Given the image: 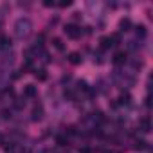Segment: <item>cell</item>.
<instances>
[{"instance_id":"obj_26","label":"cell","mask_w":153,"mask_h":153,"mask_svg":"<svg viewBox=\"0 0 153 153\" xmlns=\"http://www.w3.org/2000/svg\"><path fill=\"white\" fill-rule=\"evenodd\" d=\"M24 105H25V103H22V99H18V101L15 103V108H16V110H22V108H24Z\"/></svg>"},{"instance_id":"obj_15","label":"cell","mask_w":153,"mask_h":153,"mask_svg":"<svg viewBox=\"0 0 153 153\" xmlns=\"http://www.w3.org/2000/svg\"><path fill=\"white\" fill-rule=\"evenodd\" d=\"M135 149H140V151H142V149H148V142L142 140V139L137 140V142H135Z\"/></svg>"},{"instance_id":"obj_6","label":"cell","mask_w":153,"mask_h":153,"mask_svg":"<svg viewBox=\"0 0 153 153\" xmlns=\"http://www.w3.org/2000/svg\"><path fill=\"white\" fill-rule=\"evenodd\" d=\"M11 38L4 36V34H0V51H9L11 49Z\"/></svg>"},{"instance_id":"obj_11","label":"cell","mask_w":153,"mask_h":153,"mask_svg":"<svg viewBox=\"0 0 153 153\" xmlns=\"http://www.w3.org/2000/svg\"><path fill=\"white\" fill-rule=\"evenodd\" d=\"M119 29H121L123 33L130 31V29H131V20H130V18H123V20L119 22Z\"/></svg>"},{"instance_id":"obj_30","label":"cell","mask_w":153,"mask_h":153,"mask_svg":"<svg viewBox=\"0 0 153 153\" xmlns=\"http://www.w3.org/2000/svg\"><path fill=\"white\" fill-rule=\"evenodd\" d=\"M81 153H90V149H87V148H85V149H81Z\"/></svg>"},{"instance_id":"obj_3","label":"cell","mask_w":153,"mask_h":153,"mask_svg":"<svg viewBox=\"0 0 153 153\" xmlns=\"http://www.w3.org/2000/svg\"><path fill=\"white\" fill-rule=\"evenodd\" d=\"M38 96V88L34 87V85H25L24 87V97L25 99H33V97H36Z\"/></svg>"},{"instance_id":"obj_17","label":"cell","mask_w":153,"mask_h":153,"mask_svg":"<svg viewBox=\"0 0 153 153\" xmlns=\"http://www.w3.org/2000/svg\"><path fill=\"white\" fill-rule=\"evenodd\" d=\"M52 45H54V49H58V51H63V47H65L59 38H54V40H52Z\"/></svg>"},{"instance_id":"obj_24","label":"cell","mask_w":153,"mask_h":153,"mask_svg":"<svg viewBox=\"0 0 153 153\" xmlns=\"http://www.w3.org/2000/svg\"><path fill=\"white\" fill-rule=\"evenodd\" d=\"M0 115H2V119H11L13 115H11V110H2L0 112Z\"/></svg>"},{"instance_id":"obj_23","label":"cell","mask_w":153,"mask_h":153,"mask_svg":"<svg viewBox=\"0 0 153 153\" xmlns=\"http://www.w3.org/2000/svg\"><path fill=\"white\" fill-rule=\"evenodd\" d=\"M13 58H15V56H13V54H6V56H4V59H2V61H4V63H6V65H7V63H9V65H11V63H13V61H15V59H13Z\"/></svg>"},{"instance_id":"obj_14","label":"cell","mask_w":153,"mask_h":153,"mask_svg":"<svg viewBox=\"0 0 153 153\" xmlns=\"http://www.w3.org/2000/svg\"><path fill=\"white\" fill-rule=\"evenodd\" d=\"M34 76H36V79H38V81H45V79H47V72H45L43 68H42V70H36Z\"/></svg>"},{"instance_id":"obj_20","label":"cell","mask_w":153,"mask_h":153,"mask_svg":"<svg viewBox=\"0 0 153 153\" xmlns=\"http://www.w3.org/2000/svg\"><path fill=\"white\" fill-rule=\"evenodd\" d=\"M128 49H131V51H137V49H140V43H139L137 40H131V42H128Z\"/></svg>"},{"instance_id":"obj_8","label":"cell","mask_w":153,"mask_h":153,"mask_svg":"<svg viewBox=\"0 0 153 153\" xmlns=\"http://www.w3.org/2000/svg\"><path fill=\"white\" fill-rule=\"evenodd\" d=\"M135 34H137V38H139V40H144V38H146V34H148V29H146V25L139 24V25L135 27Z\"/></svg>"},{"instance_id":"obj_1","label":"cell","mask_w":153,"mask_h":153,"mask_svg":"<svg viewBox=\"0 0 153 153\" xmlns=\"http://www.w3.org/2000/svg\"><path fill=\"white\" fill-rule=\"evenodd\" d=\"M31 29H33V22H31L27 16L18 18L16 24H15V34H16L18 38H27V36L31 34Z\"/></svg>"},{"instance_id":"obj_29","label":"cell","mask_w":153,"mask_h":153,"mask_svg":"<svg viewBox=\"0 0 153 153\" xmlns=\"http://www.w3.org/2000/svg\"><path fill=\"white\" fill-rule=\"evenodd\" d=\"M63 83H67V81H70V76H63V79H61Z\"/></svg>"},{"instance_id":"obj_31","label":"cell","mask_w":153,"mask_h":153,"mask_svg":"<svg viewBox=\"0 0 153 153\" xmlns=\"http://www.w3.org/2000/svg\"><path fill=\"white\" fill-rule=\"evenodd\" d=\"M2 142H4V139H2V135H0V144H2Z\"/></svg>"},{"instance_id":"obj_7","label":"cell","mask_w":153,"mask_h":153,"mask_svg":"<svg viewBox=\"0 0 153 153\" xmlns=\"http://www.w3.org/2000/svg\"><path fill=\"white\" fill-rule=\"evenodd\" d=\"M68 61H70L72 65H79V63L83 61V56H81L79 52H70V54H68Z\"/></svg>"},{"instance_id":"obj_10","label":"cell","mask_w":153,"mask_h":153,"mask_svg":"<svg viewBox=\"0 0 153 153\" xmlns=\"http://www.w3.org/2000/svg\"><path fill=\"white\" fill-rule=\"evenodd\" d=\"M43 117V108L42 106H34L33 108V114H31V119L33 121H40Z\"/></svg>"},{"instance_id":"obj_18","label":"cell","mask_w":153,"mask_h":153,"mask_svg":"<svg viewBox=\"0 0 153 153\" xmlns=\"http://www.w3.org/2000/svg\"><path fill=\"white\" fill-rule=\"evenodd\" d=\"M65 99H68V101H76V92L74 90H65Z\"/></svg>"},{"instance_id":"obj_2","label":"cell","mask_w":153,"mask_h":153,"mask_svg":"<svg viewBox=\"0 0 153 153\" xmlns=\"http://www.w3.org/2000/svg\"><path fill=\"white\" fill-rule=\"evenodd\" d=\"M63 31H65V34H67L68 38H72V40H78V38L81 36V33H83L81 27H78L76 24H67Z\"/></svg>"},{"instance_id":"obj_16","label":"cell","mask_w":153,"mask_h":153,"mask_svg":"<svg viewBox=\"0 0 153 153\" xmlns=\"http://www.w3.org/2000/svg\"><path fill=\"white\" fill-rule=\"evenodd\" d=\"M76 87H78V90H81V92H87L88 90V85H87V81H78V83H76Z\"/></svg>"},{"instance_id":"obj_22","label":"cell","mask_w":153,"mask_h":153,"mask_svg":"<svg viewBox=\"0 0 153 153\" xmlns=\"http://www.w3.org/2000/svg\"><path fill=\"white\" fill-rule=\"evenodd\" d=\"M94 61L96 63H103V52L99 51V52H94Z\"/></svg>"},{"instance_id":"obj_13","label":"cell","mask_w":153,"mask_h":153,"mask_svg":"<svg viewBox=\"0 0 153 153\" xmlns=\"http://www.w3.org/2000/svg\"><path fill=\"white\" fill-rule=\"evenodd\" d=\"M130 103H131L130 94H121V97L117 99V105H130Z\"/></svg>"},{"instance_id":"obj_25","label":"cell","mask_w":153,"mask_h":153,"mask_svg":"<svg viewBox=\"0 0 153 153\" xmlns=\"http://www.w3.org/2000/svg\"><path fill=\"white\" fill-rule=\"evenodd\" d=\"M131 67H133V68H140V67H142V61L135 59V61H131Z\"/></svg>"},{"instance_id":"obj_9","label":"cell","mask_w":153,"mask_h":153,"mask_svg":"<svg viewBox=\"0 0 153 153\" xmlns=\"http://www.w3.org/2000/svg\"><path fill=\"white\" fill-rule=\"evenodd\" d=\"M99 43H101V51H108V49H112V47H114V43H112L110 36H103V38L99 40Z\"/></svg>"},{"instance_id":"obj_28","label":"cell","mask_w":153,"mask_h":153,"mask_svg":"<svg viewBox=\"0 0 153 153\" xmlns=\"http://www.w3.org/2000/svg\"><path fill=\"white\" fill-rule=\"evenodd\" d=\"M72 2H70V0H67V2H59V4H56V6H59V7H68Z\"/></svg>"},{"instance_id":"obj_4","label":"cell","mask_w":153,"mask_h":153,"mask_svg":"<svg viewBox=\"0 0 153 153\" xmlns=\"http://www.w3.org/2000/svg\"><path fill=\"white\" fill-rule=\"evenodd\" d=\"M139 130L142 133H149L151 131V123H149V117H142L139 121Z\"/></svg>"},{"instance_id":"obj_5","label":"cell","mask_w":153,"mask_h":153,"mask_svg":"<svg viewBox=\"0 0 153 153\" xmlns=\"http://www.w3.org/2000/svg\"><path fill=\"white\" fill-rule=\"evenodd\" d=\"M112 61H114V65H117V67L124 65V63H126V52H115L114 58H112Z\"/></svg>"},{"instance_id":"obj_27","label":"cell","mask_w":153,"mask_h":153,"mask_svg":"<svg viewBox=\"0 0 153 153\" xmlns=\"http://www.w3.org/2000/svg\"><path fill=\"white\" fill-rule=\"evenodd\" d=\"M43 6H45V7H54V6H56V2H51V0H45V2H43Z\"/></svg>"},{"instance_id":"obj_12","label":"cell","mask_w":153,"mask_h":153,"mask_svg":"<svg viewBox=\"0 0 153 153\" xmlns=\"http://www.w3.org/2000/svg\"><path fill=\"white\" fill-rule=\"evenodd\" d=\"M92 121L96 123V124H103L106 119H105V115H103V112H94L92 114Z\"/></svg>"},{"instance_id":"obj_21","label":"cell","mask_w":153,"mask_h":153,"mask_svg":"<svg viewBox=\"0 0 153 153\" xmlns=\"http://www.w3.org/2000/svg\"><path fill=\"white\" fill-rule=\"evenodd\" d=\"M56 142H58V146H67V137L65 135H58L56 137Z\"/></svg>"},{"instance_id":"obj_19","label":"cell","mask_w":153,"mask_h":153,"mask_svg":"<svg viewBox=\"0 0 153 153\" xmlns=\"http://www.w3.org/2000/svg\"><path fill=\"white\" fill-rule=\"evenodd\" d=\"M110 40H112V43H114V47L121 43V36H119L117 33H114V34H110Z\"/></svg>"}]
</instances>
